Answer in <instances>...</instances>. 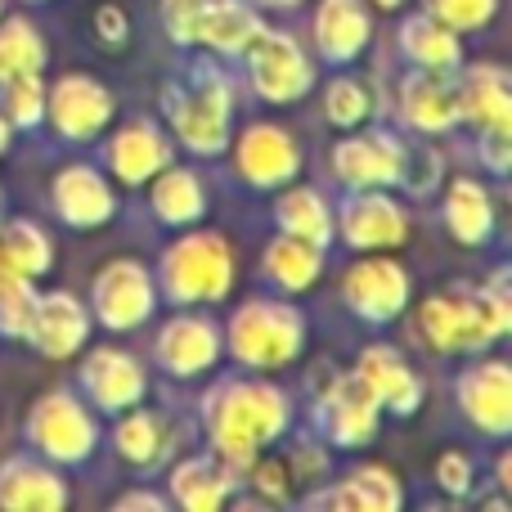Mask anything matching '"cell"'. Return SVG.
Returning <instances> with one entry per match:
<instances>
[{
  "label": "cell",
  "instance_id": "6da1fadb",
  "mask_svg": "<svg viewBox=\"0 0 512 512\" xmlns=\"http://www.w3.org/2000/svg\"><path fill=\"white\" fill-rule=\"evenodd\" d=\"M283 427H288V400L270 382L234 378L207 396V432L216 454H225L230 463L256 459V450L270 445Z\"/></svg>",
  "mask_w": 512,
  "mask_h": 512
},
{
  "label": "cell",
  "instance_id": "7a4b0ae2",
  "mask_svg": "<svg viewBox=\"0 0 512 512\" xmlns=\"http://www.w3.org/2000/svg\"><path fill=\"white\" fill-rule=\"evenodd\" d=\"M512 319L508 306V274H495V283L472 297H432L423 306V333L436 351H463V346H486L504 337Z\"/></svg>",
  "mask_w": 512,
  "mask_h": 512
},
{
  "label": "cell",
  "instance_id": "3957f363",
  "mask_svg": "<svg viewBox=\"0 0 512 512\" xmlns=\"http://www.w3.org/2000/svg\"><path fill=\"white\" fill-rule=\"evenodd\" d=\"M306 346V319L288 301H265L256 297L248 306L234 310L230 319V351L248 369H279V364L297 360Z\"/></svg>",
  "mask_w": 512,
  "mask_h": 512
},
{
  "label": "cell",
  "instance_id": "277c9868",
  "mask_svg": "<svg viewBox=\"0 0 512 512\" xmlns=\"http://www.w3.org/2000/svg\"><path fill=\"white\" fill-rule=\"evenodd\" d=\"M167 117L189 149L212 158L230 140L234 95L216 68H194V81H180L167 90Z\"/></svg>",
  "mask_w": 512,
  "mask_h": 512
},
{
  "label": "cell",
  "instance_id": "5b68a950",
  "mask_svg": "<svg viewBox=\"0 0 512 512\" xmlns=\"http://www.w3.org/2000/svg\"><path fill=\"white\" fill-rule=\"evenodd\" d=\"M234 283V252L225 239L198 230L185 234L167 256H162V292L180 306L189 301H216Z\"/></svg>",
  "mask_w": 512,
  "mask_h": 512
},
{
  "label": "cell",
  "instance_id": "8992f818",
  "mask_svg": "<svg viewBox=\"0 0 512 512\" xmlns=\"http://www.w3.org/2000/svg\"><path fill=\"white\" fill-rule=\"evenodd\" d=\"M418 153L423 149H409V144L396 140L391 131H364V135H351L346 144H337L333 171H337V180L351 189H382V185H400V180L414 189Z\"/></svg>",
  "mask_w": 512,
  "mask_h": 512
},
{
  "label": "cell",
  "instance_id": "52a82bcc",
  "mask_svg": "<svg viewBox=\"0 0 512 512\" xmlns=\"http://www.w3.org/2000/svg\"><path fill=\"white\" fill-rule=\"evenodd\" d=\"M27 441L59 463H81L95 450V418L72 391H50L27 414Z\"/></svg>",
  "mask_w": 512,
  "mask_h": 512
},
{
  "label": "cell",
  "instance_id": "ba28073f",
  "mask_svg": "<svg viewBox=\"0 0 512 512\" xmlns=\"http://www.w3.org/2000/svg\"><path fill=\"white\" fill-rule=\"evenodd\" d=\"M243 54H248L256 95L274 99V104H288V99L306 95L310 81H315V68H310V59L301 54V45L288 32H265L261 27Z\"/></svg>",
  "mask_w": 512,
  "mask_h": 512
},
{
  "label": "cell",
  "instance_id": "9c48e42d",
  "mask_svg": "<svg viewBox=\"0 0 512 512\" xmlns=\"http://www.w3.org/2000/svg\"><path fill=\"white\" fill-rule=\"evenodd\" d=\"M153 274L140 261H113L95 279V310L108 328H140L153 315Z\"/></svg>",
  "mask_w": 512,
  "mask_h": 512
},
{
  "label": "cell",
  "instance_id": "30bf717a",
  "mask_svg": "<svg viewBox=\"0 0 512 512\" xmlns=\"http://www.w3.org/2000/svg\"><path fill=\"white\" fill-rule=\"evenodd\" d=\"M342 297L360 319L387 324V319H396L409 301V274L400 270L396 261H360L351 274H346Z\"/></svg>",
  "mask_w": 512,
  "mask_h": 512
},
{
  "label": "cell",
  "instance_id": "8fae6325",
  "mask_svg": "<svg viewBox=\"0 0 512 512\" xmlns=\"http://www.w3.org/2000/svg\"><path fill=\"white\" fill-rule=\"evenodd\" d=\"M459 405L472 423L486 436H508L512 432V378L504 360H486L472 364L459 378Z\"/></svg>",
  "mask_w": 512,
  "mask_h": 512
},
{
  "label": "cell",
  "instance_id": "7c38bea8",
  "mask_svg": "<svg viewBox=\"0 0 512 512\" xmlns=\"http://www.w3.org/2000/svg\"><path fill=\"white\" fill-rule=\"evenodd\" d=\"M86 333H90L86 306L72 292H45V297H36L23 337H32V346L41 355H50V360H68L72 351H81Z\"/></svg>",
  "mask_w": 512,
  "mask_h": 512
},
{
  "label": "cell",
  "instance_id": "4fadbf2b",
  "mask_svg": "<svg viewBox=\"0 0 512 512\" xmlns=\"http://www.w3.org/2000/svg\"><path fill=\"white\" fill-rule=\"evenodd\" d=\"M319 423H324L328 441L333 445H364L373 432H378V400L364 387L360 373H346L328 387L324 405H319Z\"/></svg>",
  "mask_w": 512,
  "mask_h": 512
},
{
  "label": "cell",
  "instance_id": "5bb4252c",
  "mask_svg": "<svg viewBox=\"0 0 512 512\" xmlns=\"http://www.w3.org/2000/svg\"><path fill=\"white\" fill-rule=\"evenodd\" d=\"M405 212L396 198L378 194V189H351L342 198V239L351 248H391L405 239Z\"/></svg>",
  "mask_w": 512,
  "mask_h": 512
},
{
  "label": "cell",
  "instance_id": "9a60e30c",
  "mask_svg": "<svg viewBox=\"0 0 512 512\" xmlns=\"http://www.w3.org/2000/svg\"><path fill=\"white\" fill-rule=\"evenodd\" d=\"M81 391L90 396L95 409L122 414V409H131L144 400V373L126 351L104 346V351H95L86 364H81Z\"/></svg>",
  "mask_w": 512,
  "mask_h": 512
},
{
  "label": "cell",
  "instance_id": "2e32d148",
  "mask_svg": "<svg viewBox=\"0 0 512 512\" xmlns=\"http://www.w3.org/2000/svg\"><path fill=\"white\" fill-rule=\"evenodd\" d=\"M113 99L95 77H63L50 90V122L63 140H90L95 131H104Z\"/></svg>",
  "mask_w": 512,
  "mask_h": 512
},
{
  "label": "cell",
  "instance_id": "e0dca14e",
  "mask_svg": "<svg viewBox=\"0 0 512 512\" xmlns=\"http://www.w3.org/2000/svg\"><path fill=\"white\" fill-rule=\"evenodd\" d=\"M221 355V337L216 324L203 315H180L158 333V364L176 378H198L207 373Z\"/></svg>",
  "mask_w": 512,
  "mask_h": 512
},
{
  "label": "cell",
  "instance_id": "ac0fdd59",
  "mask_svg": "<svg viewBox=\"0 0 512 512\" xmlns=\"http://www.w3.org/2000/svg\"><path fill=\"white\" fill-rule=\"evenodd\" d=\"M364 387L373 391L378 409H391V414H414L418 400H423V382L418 373L405 364V355L396 346H364L360 351V369Z\"/></svg>",
  "mask_w": 512,
  "mask_h": 512
},
{
  "label": "cell",
  "instance_id": "d6986e66",
  "mask_svg": "<svg viewBox=\"0 0 512 512\" xmlns=\"http://www.w3.org/2000/svg\"><path fill=\"white\" fill-rule=\"evenodd\" d=\"M297 167H301V153H297V144H292L288 131H279V126H270V122H256L243 131L239 171L252 180V185H261V189L288 185V180L297 176Z\"/></svg>",
  "mask_w": 512,
  "mask_h": 512
},
{
  "label": "cell",
  "instance_id": "ffe728a7",
  "mask_svg": "<svg viewBox=\"0 0 512 512\" xmlns=\"http://www.w3.org/2000/svg\"><path fill=\"white\" fill-rule=\"evenodd\" d=\"M400 113L414 131H450L459 122V86L445 81L436 68H423L400 81Z\"/></svg>",
  "mask_w": 512,
  "mask_h": 512
},
{
  "label": "cell",
  "instance_id": "44dd1931",
  "mask_svg": "<svg viewBox=\"0 0 512 512\" xmlns=\"http://www.w3.org/2000/svg\"><path fill=\"white\" fill-rule=\"evenodd\" d=\"M117 198L108 189V180L95 167H68L54 180V212L77 230H99L113 216Z\"/></svg>",
  "mask_w": 512,
  "mask_h": 512
},
{
  "label": "cell",
  "instance_id": "7402d4cb",
  "mask_svg": "<svg viewBox=\"0 0 512 512\" xmlns=\"http://www.w3.org/2000/svg\"><path fill=\"white\" fill-rule=\"evenodd\" d=\"M171 162V144L167 135L158 131L153 122H126L122 131L108 140V167L117 171V180L126 185H144L153 171H162Z\"/></svg>",
  "mask_w": 512,
  "mask_h": 512
},
{
  "label": "cell",
  "instance_id": "603a6c76",
  "mask_svg": "<svg viewBox=\"0 0 512 512\" xmlns=\"http://www.w3.org/2000/svg\"><path fill=\"white\" fill-rule=\"evenodd\" d=\"M68 504V486L50 468L32 459H9L0 468V508L14 512H59Z\"/></svg>",
  "mask_w": 512,
  "mask_h": 512
},
{
  "label": "cell",
  "instance_id": "cb8c5ba5",
  "mask_svg": "<svg viewBox=\"0 0 512 512\" xmlns=\"http://www.w3.org/2000/svg\"><path fill=\"white\" fill-rule=\"evenodd\" d=\"M315 41L328 63H351L369 41V5L364 0H324L315 14Z\"/></svg>",
  "mask_w": 512,
  "mask_h": 512
},
{
  "label": "cell",
  "instance_id": "d4e9b609",
  "mask_svg": "<svg viewBox=\"0 0 512 512\" xmlns=\"http://www.w3.org/2000/svg\"><path fill=\"white\" fill-rule=\"evenodd\" d=\"M459 113L472 117L481 131H508L512 126V95L508 72L499 63H477L459 86Z\"/></svg>",
  "mask_w": 512,
  "mask_h": 512
},
{
  "label": "cell",
  "instance_id": "484cf974",
  "mask_svg": "<svg viewBox=\"0 0 512 512\" xmlns=\"http://www.w3.org/2000/svg\"><path fill=\"white\" fill-rule=\"evenodd\" d=\"M230 495H234V481L216 459H189L171 472V499L189 512H212Z\"/></svg>",
  "mask_w": 512,
  "mask_h": 512
},
{
  "label": "cell",
  "instance_id": "4316f807",
  "mask_svg": "<svg viewBox=\"0 0 512 512\" xmlns=\"http://www.w3.org/2000/svg\"><path fill=\"white\" fill-rule=\"evenodd\" d=\"M315 508H351V512H391L400 504V486L387 468H355L346 486L310 499Z\"/></svg>",
  "mask_w": 512,
  "mask_h": 512
},
{
  "label": "cell",
  "instance_id": "83f0119b",
  "mask_svg": "<svg viewBox=\"0 0 512 512\" xmlns=\"http://www.w3.org/2000/svg\"><path fill=\"white\" fill-rule=\"evenodd\" d=\"M256 32H261V18L243 0H207L203 23H198V41L221 54H243Z\"/></svg>",
  "mask_w": 512,
  "mask_h": 512
},
{
  "label": "cell",
  "instance_id": "f1b7e54d",
  "mask_svg": "<svg viewBox=\"0 0 512 512\" xmlns=\"http://www.w3.org/2000/svg\"><path fill=\"white\" fill-rule=\"evenodd\" d=\"M400 50L418 63V68H436V72H450L459 63V41L454 32L432 14H414L405 18L400 27Z\"/></svg>",
  "mask_w": 512,
  "mask_h": 512
},
{
  "label": "cell",
  "instance_id": "f546056e",
  "mask_svg": "<svg viewBox=\"0 0 512 512\" xmlns=\"http://www.w3.org/2000/svg\"><path fill=\"white\" fill-rule=\"evenodd\" d=\"M445 225L459 243H486L495 230V207H490L486 189L472 180H454L445 194Z\"/></svg>",
  "mask_w": 512,
  "mask_h": 512
},
{
  "label": "cell",
  "instance_id": "4dcf8cb0",
  "mask_svg": "<svg viewBox=\"0 0 512 512\" xmlns=\"http://www.w3.org/2000/svg\"><path fill=\"white\" fill-rule=\"evenodd\" d=\"M261 270H265V279H270L274 288L301 292V288H310L315 274H319V248L315 243L292 239V234H283V239H274L270 248H265Z\"/></svg>",
  "mask_w": 512,
  "mask_h": 512
},
{
  "label": "cell",
  "instance_id": "1f68e13d",
  "mask_svg": "<svg viewBox=\"0 0 512 512\" xmlns=\"http://www.w3.org/2000/svg\"><path fill=\"white\" fill-rule=\"evenodd\" d=\"M274 216H279L283 234H292V239H301V243L324 248V243L333 239V216H328V203L315 189H288V194L279 198V207H274Z\"/></svg>",
  "mask_w": 512,
  "mask_h": 512
},
{
  "label": "cell",
  "instance_id": "d6a6232c",
  "mask_svg": "<svg viewBox=\"0 0 512 512\" xmlns=\"http://www.w3.org/2000/svg\"><path fill=\"white\" fill-rule=\"evenodd\" d=\"M0 261H5L9 270L27 274V279H36V274H45L54 265V243L45 239L41 225L9 221L5 234H0Z\"/></svg>",
  "mask_w": 512,
  "mask_h": 512
},
{
  "label": "cell",
  "instance_id": "836d02e7",
  "mask_svg": "<svg viewBox=\"0 0 512 512\" xmlns=\"http://www.w3.org/2000/svg\"><path fill=\"white\" fill-rule=\"evenodd\" d=\"M203 207H207L203 185H198V176H189V171H167V176L153 185V212L167 225H194L198 216H203Z\"/></svg>",
  "mask_w": 512,
  "mask_h": 512
},
{
  "label": "cell",
  "instance_id": "e575fe53",
  "mask_svg": "<svg viewBox=\"0 0 512 512\" xmlns=\"http://www.w3.org/2000/svg\"><path fill=\"white\" fill-rule=\"evenodd\" d=\"M41 63H45V45L27 18L0 23V81L18 77V72H41Z\"/></svg>",
  "mask_w": 512,
  "mask_h": 512
},
{
  "label": "cell",
  "instance_id": "d590c367",
  "mask_svg": "<svg viewBox=\"0 0 512 512\" xmlns=\"http://www.w3.org/2000/svg\"><path fill=\"white\" fill-rule=\"evenodd\" d=\"M162 450H167V441H162L158 418L153 414L122 418V427H117V454H122V459H131L135 468H149V463L162 459Z\"/></svg>",
  "mask_w": 512,
  "mask_h": 512
},
{
  "label": "cell",
  "instance_id": "8d00e7d4",
  "mask_svg": "<svg viewBox=\"0 0 512 512\" xmlns=\"http://www.w3.org/2000/svg\"><path fill=\"white\" fill-rule=\"evenodd\" d=\"M32 306H36V292H32V279L18 270H9L0 261V333L5 337H23L27 333V319H32Z\"/></svg>",
  "mask_w": 512,
  "mask_h": 512
},
{
  "label": "cell",
  "instance_id": "74e56055",
  "mask_svg": "<svg viewBox=\"0 0 512 512\" xmlns=\"http://www.w3.org/2000/svg\"><path fill=\"white\" fill-rule=\"evenodd\" d=\"M5 86V122L9 126H23V131H32L36 122L45 117V86L36 81V72H18V77H5L0 81Z\"/></svg>",
  "mask_w": 512,
  "mask_h": 512
},
{
  "label": "cell",
  "instance_id": "f35d334b",
  "mask_svg": "<svg viewBox=\"0 0 512 512\" xmlns=\"http://www.w3.org/2000/svg\"><path fill=\"white\" fill-rule=\"evenodd\" d=\"M369 108H373V99H369V90L360 86V77H337L324 95V113H328V122H337V126H360L364 117H369Z\"/></svg>",
  "mask_w": 512,
  "mask_h": 512
},
{
  "label": "cell",
  "instance_id": "ab89813d",
  "mask_svg": "<svg viewBox=\"0 0 512 512\" xmlns=\"http://www.w3.org/2000/svg\"><path fill=\"white\" fill-rule=\"evenodd\" d=\"M427 14L441 18L450 32H463V27H481L490 23V14H495L499 0H423Z\"/></svg>",
  "mask_w": 512,
  "mask_h": 512
},
{
  "label": "cell",
  "instance_id": "60d3db41",
  "mask_svg": "<svg viewBox=\"0 0 512 512\" xmlns=\"http://www.w3.org/2000/svg\"><path fill=\"white\" fill-rule=\"evenodd\" d=\"M207 0H162V23H167L171 41L194 45L198 41V23H203Z\"/></svg>",
  "mask_w": 512,
  "mask_h": 512
},
{
  "label": "cell",
  "instance_id": "b9f144b4",
  "mask_svg": "<svg viewBox=\"0 0 512 512\" xmlns=\"http://www.w3.org/2000/svg\"><path fill=\"white\" fill-rule=\"evenodd\" d=\"M436 481H441L450 495H468V486H472V459H468V454H441V459H436Z\"/></svg>",
  "mask_w": 512,
  "mask_h": 512
},
{
  "label": "cell",
  "instance_id": "7bdbcfd3",
  "mask_svg": "<svg viewBox=\"0 0 512 512\" xmlns=\"http://www.w3.org/2000/svg\"><path fill=\"white\" fill-rule=\"evenodd\" d=\"M481 153H486V167L495 176L508 171V131H481Z\"/></svg>",
  "mask_w": 512,
  "mask_h": 512
},
{
  "label": "cell",
  "instance_id": "ee69618b",
  "mask_svg": "<svg viewBox=\"0 0 512 512\" xmlns=\"http://www.w3.org/2000/svg\"><path fill=\"white\" fill-rule=\"evenodd\" d=\"M99 36H104L108 45H122V41H126V18H122V9H113V5L99 9Z\"/></svg>",
  "mask_w": 512,
  "mask_h": 512
},
{
  "label": "cell",
  "instance_id": "f6af8a7d",
  "mask_svg": "<svg viewBox=\"0 0 512 512\" xmlns=\"http://www.w3.org/2000/svg\"><path fill=\"white\" fill-rule=\"evenodd\" d=\"M256 486H265V495L279 499L283 495V472L274 468V463H265V468H256Z\"/></svg>",
  "mask_w": 512,
  "mask_h": 512
},
{
  "label": "cell",
  "instance_id": "bcb514c9",
  "mask_svg": "<svg viewBox=\"0 0 512 512\" xmlns=\"http://www.w3.org/2000/svg\"><path fill=\"white\" fill-rule=\"evenodd\" d=\"M117 508H153V512H162V508H167V499H162V495H149V490H140V495L117 499Z\"/></svg>",
  "mask_w": 512,
  "mask_h": 512
},
{
  "label": "cell",
  "instance_id": "7dc6e473",
  "mask_svg": "<svg viewBox=\"0 0 512 512\" xmlns=\"http://www.w3.org/2000/svg\"><path fill=\"white\" fill-rule=\"evenodd\" d=\"M9 144V122H5V113H0V149Z\"/></svg>",
  "mask_w": 512,
  "mask_h": 512
},
{
  "label": "cell",
  "instance_id": "c3c4849f",
  "mask_svg": "<svg viewBox=\"0 0 512 512\" xmlns=\"http://www.w3.org/2000/svg\"><path fill=\"white\" fill-rule=\"evenodd\" d=\"M261 5H274V9H292L297 0H261Z\"/></svg>",
  "mask_w": 512,
  "mask_h": 512
},
{
  "label": "cell",
  "instance_id": "681fc988",
  "mask_svg": "<svg viewBox=\"0 0 512 512\" xmlns=\"http://www.w3.org/2000/svg\"><path fill=\"white\" fill-rule=\"evenodd\" d=\"M373 5H382V9H396V5H400V0H373Z\"/></svg>",
  "mask_w": 512,
  "mask_h": 512
}]
</instances>
